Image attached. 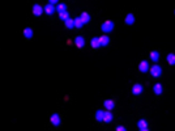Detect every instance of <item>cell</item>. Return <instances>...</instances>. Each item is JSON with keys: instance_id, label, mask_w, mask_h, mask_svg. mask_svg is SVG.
Wrapping results in <instances>:
<instances>
[{"instance_id": "obj_27", "label": "cell", "mask_w": 175, "mask_h": 131, "mask_svg": "<svg viewBox=\"0 0 175 131\" xmlns=\"http://www.w3.org/2000/svg\"><path fill=\"white\" fill-rule=\"evenodd\" d=\"M140 131H149L148 128H140Z\"/></svg>"}, {"instance_id": "obj_6", "label": "cell", "mask_w": 175, "mask_h": 131, "mask_svg": "<svg viewBox=\"0 0 175 131\" xmlns=\"http://www.w3.org/2000/svg\"><path fill=\"white\" fill-rule=\"evenodd\" d=\"M45 12V11H43V7L42 5H39V4H34L33 5V15L34 16H41L42 15V13Z\"/></svg>"}, {"instance_id": "obj_20", "label": "cell", "mask_w": 175, "mask_h": 131, "mask_svg": "<svg viewBox=\"0 0 175 131\" xmlns=\"http://www.w3.org/2000/svg\"><path fill=\"white\" fill-rule=\"evenodd\" d=\"M64 22H65V28H67V29L75 28V20L73 19H68L67 21H64Z\"/></svg>"}, {"instance_id": "obj_5", "label": "cell", "mask_w": 175, "mask_h": 131, "mask_svg": "<svg viewBox=\"0 0 175 131\" xmlns=\"http://www.w3.org/2000/svg\"><path fill=\"white\" fill-rule=\"evenodd\" d=\"M149 68H150V66H149L148 60H142V62H140V64H138V71L140 72H148Z\"/></svg>"}, {"instance_id": "obj_14", "label": "cell", "mask_w": 175, "mask_h": 131, "mask_svg": "<svg viewBox=\"0 0 175 131\" xmlns=\"http://www.w3.org/2000/svg\"><path fill=\"white\" fill-rule=\"evenodd\" d=\"M33 34H34V31H33V29L31 28H25L24 29V37L25 38H31L33 37Z\"/></svg>"}, {"instance_id": "obj_2", "label": "cell", "mask_w": 175, "mask_h": 131, "mask_svg": "<svg viewBox=\"0 0 175 131\" xmlns=\"http://www.w3.org/2000/svg\"><path fill=\"white\" fill-rule=\"evenodd\" d=\"M150 74L153 78H160L162 75V68H161V66L158 64H154L150 67Z\"/></svg>"}, {"instance_id": "obj_24", "label": "cell", "mask_w": 175, "mask_h": 131, "mask_svg": "<svg viewBox=\"0 0 175 131\" xmlns=\"http://www.w3.org/2000/svg\"><path fill=\"white\" fill-rule=\"evenodd\" d=\"M56 11H58L59 13H60V12H64V11H67V5H65L64 3L58 4V5H56Z\"/></svg>"}, {"instance_id": "obj_11", "label": "cell", "mask_w": 175, "mask_h": 131, "mask_svg": "<svg viewBox=\"0 0 175 131\" xmlns=\"http://www.w3.org/2000/svg\"><path fill=\"white\" fill-rule=\"evenodd\" d=\"M142 85L141 84H135L132 87V93L133 94H140V93H142Z\"/></svg>"}, {"instance_id": "obj_13", "label": "cell", "mask_w": 175, "mask_h": 131, "mask_svg": "<svg viewBox=\"0 0 175 131\" xmlns=\"http://www.w3.org/2000/svg\"><path fill=\"white\" fill-rule=\"evenodd\" d=\"M80 19L83 20L84 24H88V22L90 21V15L88 12H83L81 13V16H80Z\"/></svg>"}, {"instance_id": "obj_26", "label": "cell", "mask_w": 175, "mask_h": 131, "mask_svg": "<svg viewBox=\"0 0 175 131\" xmlns=\"http://www.w3.org/2000/svg\"><path fill=\"white\" fill-rule=\"evenodd\" d=\"M58 1H59V0H49V3L52 4V5H55V4L58 3Z\"/></svg>"}, {"instance_id": "obj_22", "label": "cell", "mask_w": 175, "mask_h": 131, "mask_svg": "<svg viewBox=\"0 0 175 131\" xmlns=\"http://www.w3.org/2000/svg\"><path fill=\"white\" fill-rule=\"evenodd\" d=\"M59 17H60V20H63V21H67V20L69 19V13H68L67 11L60 12V13H59Z\"/></svg>"}, {"instance_id": "obj_25", "label": "cell", "mask_w": 175, "mask_h": 131, "mask_svg": "<svg viewBox=\"0 0 175 131\" xmlns=\"http://www.w3.org/2000/svg\"><path fill=\"white\" fill-rule=\"evenodd\" d=\"M116 131H127V130H126V127H124V126H118Z\"/></svg>"}, {"instance_id": "obj_19", "label": "cell", "mask_w": 175, "mask_h": 131, "mask_svg": "<svg viewBox=\"0 0 175 131\" xmlns=\"http://www.w3.org/2000/svg\"><path fill=\"white\" fill-rule=\"evenodd\" d=\"M103 116H104V112L103 110H97V113H95V119L97 121H103Z\"/></svg>"}, {"instance_id": "obj_12", "label": "cell", "mask_w": 175, "mask_h": 131, "mask_svg": "<svg viewBox=\"0 0 175 131\" xmlns=\"http://www.w3.org/2000/svg\"><path fill=\"white\" fill-rule=\"evenodd\" d=\"M90 46H92L93 49H98V47L101 46V43H99V38L98 37L92 38V41H90Z\"/></svg>"}, {"instance_id": "obj_23", "label": "cell", "mask_w": 175, "mask_h": 131, "mask_svg": "<svg viewBox=\"0 0 175 131\" xmlns=\"http://www.w3.org/2000/svg\"><path fill=\"white\" fill-rule=\"evenodd\" d=\"M167 63H169L170 66L175 64V54H169V55H167Z\"/></svg>"}, {"instance_id": "obj_15", "label": "cell", "mask_w": 175, "mask_h": 131, "mask_svg": "<svg viewBox=\"0 0 175 131\" xmlns=\"http://www.w3.org/2000/svg\"><path fill=\"white\" fill-rule=\"evenodd\" d=\"M153 91H154V93L156 94H161L163 92V88H162V85H161L160 83H157V84H154Z\"/></svg>"}, {"instance_id": "obj_1", "label": "cell", "mask_w": 175, "mask_h": 131, "mask_svg": "<svg viewBox=\"0 0 175 131\" xmlns=\"http://www.w3.org/2000/svg\"><path fill=\"white\" fill-rule=\"evenodd\" d=\"M114 26H115V24H114L111 20H107V21H104L103 24H102L101 29H102V31H103V33H110V31H112Z\"/></svg>"}, {"instance_id": "obj_9", "label": "cell", "mask_w": 175, "mask_h": 131, "mask_svg": "<svg viewBox=\"0 0 175 131\" xmlns=\"http://www.w3.org/2000/svg\"><path fill=\"white\" fill-rule=\"evenodd\" d=\"M124 21H126L127 25H133V24H135V16H133V13H128V15L126 16Z\"/></svg>"}, {"instance_id": "obj_21", "label": "cell", "mask_w": 175, "mask_h": 131, "mask_svg": "<svg viewBox=\"0 0 175 131\" xmlns=\"http://www.w3.org/2000/svg\"><path fill=\"white\" fill-rule=\"evenodd\" d=\"M137 127L138 128H148V122L145 119H140L137 122Z\"/></svg>"}, {"instance_id": "obj_3", "label": "cell", "mask_w": 175, "mask_h": 131, "mask_svg": "<svg viewBox=\"0 0 175 131\" xmlns=\"http://www.w3.org/2000/svg\"><path fill=\"white\" fill-rule=\"evenodd\" d=\"M43 11H45V12H46V15H54V13L56 12V7L55 5H52V4H46V5L43 7Z\"/></svg>"}, {"instance_id": "obj_8", "label": "cell", "mask_w": 175, "mask_h": 131, "mask_svg": "<svg viewBox=\"0 0 175 131\" xmlns=\"http://www.w3.org/2000/svg\"><path fill=\"white\" fill-rule=\"evenodd\" d=\"M103 106L106 108V110H112L115 108V101L114 100H104Z\"/></svg>"}, {"instance_id": "obj_7", "label": "cell", "mask_w": 175, "mask_h": 131, "mask_svg": "<svg viewBox=\"0 0 175 131\" xmlns=\"http://www.w3.org/2000/svg\"><path fill=\"white\" fill-rule=\"evenodd\" d=\"M75 45H76L79 49H83V47L85 46V38L81 37V35L76 37V39H75Z\"/></svg>"}, {"instance_id": "obj_10", "label": "cell", "mask_w": 175, "mask_h": 131, "mask_svg": "<svg viewBox=\"0 0 175 131\" xmlns=\"http://www.w3.org/2000/svg\"><path fill=\"white\" fill-rule=\"evenodd\" d=\"M99 43H101V46H107L108 43H110V38H108V35L103 34L99 37Z\"/></svg>"}, {"instance_id": "obj_16", "label": "cell", "mask_w": 175, "mask_h": 131, "mask_svg": "<svg viewBox=\"0 0 175 131\" xmlns=\"http://www.w3.org/2000/svg\"><path fill=\"white\" fill-rule=\"evenodd\" d=\"M111 121H112V114H111V110H107V112H104L103 122H111Z\"/></svg>"}, {"instance_id": "obj_18", "label": "cell", "mask_w": 175, "mask_h": 131, "mask_svg": "<svg viewBox=\"0 0 175 131\" xmlns=\"http://www.w3.org/2000/svg\"><path fill=\"white\" fill-rule=\"evenodd\" d=\"M84 25H85V24L83 22V20H81L80 17H77V19H75V28L80 29V28H83Z\"/></svg>"}, {"instance_id": "obj_28", "label": "cell", "mask_w": 175, "mask_h": 131, "mask_svg": "<svg viewBox=\"0 0 175 131\" xmlns=\"http://www.w3.org/2000/svg\"><path fill=\"white\" fill-rule=\"evenodd\" d=\"M174 13H175V11H174Z\"/></svg>"}, {"instance_id": "obj_17", "label": "cell", "mask_w": 175, "mask_h": 131, "mask_svg": "<svg viewBox=\"0 0 175 131\" xmlns=\"http://www.w3.org/2000/svg\"><path fill=\"white\" fill-rule=\"evenodd\" d=\"M150 59L153 60V62H158V59H160V53L156 50L150 51Z\"/></svg>"}, {"instance_id": "obj_4", "label": "cell", "mask_w": 175, "mask_h": 131, "mask_svg": "<svg viewBox=\"0 0 175 131\" xmlns=\"http://www.w3.org/2000/svg\"><path fill=\"white\" fill-rule=\"evenodd\" d=\"M50 122H51L54 126H59V125H60V122H62L60 116H59V114H56V113L51 114V117H50Z\"/></svg>"}]
</instances>
